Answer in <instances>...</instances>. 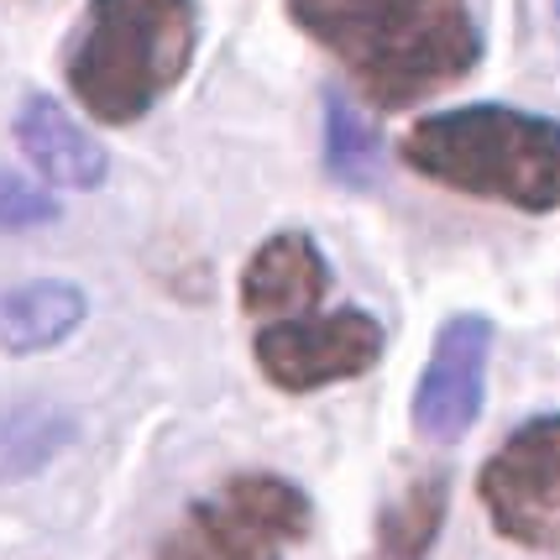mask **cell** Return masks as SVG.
I'll return each instance as SVG.
<instances>
[{
    "mask_svg": "<svg viewBox=\"0 0 560 560\" xmlns=\"http://www.w3.org/2000/svg\"><path fill=\"white\" fill-rule=\"evenodd\" d=\"M48 220H58V199L0 168V231H32V225H48Z\"/></svg>",
    "mask_w": 560,
    "mask_h": 560,
    "instance_id": "cell-14",
    "label": "cell"
},
{
    "mask_svg": "<svg viewBox=\"0 0 560 560\" xmlns=\"http://www.w3.org/2000/svg\"><path fill=\"white\" fill-rule=\"evenodd\" d=\"M388 330L366 310H330V315H299L257 330V366L272 388L315 393L330 383H351L383 362Z\"/></svg>",
    "mask_w": 560,
    "mask_h": 560,
    "instance_id": "cell-6",
    "label": "cell"
},
{
    "mask_svg": "<svg viewBox=\"0 0 560 560\" xmlns=\"http://www.w3.org/2000/svg\"><path fill=\"white\" fill-rule=\"evenodd\" d=\"M492 529L524 550H560V415L518 424L477 471Z\"/></svg>",
    "mask_w": 560,
    "mask_h": 560,
    "instance_id": "cell-5",
    "label": "cell"
},
{
    "mask_svg": "<svg viewBox=\"0 0 560 560\" xmlns=\"http://www.w3.org/2000/svg\"><path fill=\"white\" fill-rule=\"evenodd\" d=\"M11 137H16L26 163L37 168V178L52 184V189L90 195V189L105 184V173H110L105 147L73 121L52 95H26L22 110H16V121H11Z\"/></svg>",
    "mask_w": 560,
    "mask_h": 560,
    "instance_id": "cell-9",
    "label": "cell"
},
{
    "mask_svg": "<svg viewBox=\"0 0 560 560\" xmlns=\"http://www.w3.org/2000/svg\"><path fill=\"white\" fill-rule=\"evenodd\" d=\"M195 43V0H90L63 52L69 95L100 126L142 121L189 73Z\"/></svg>",
    "mask_w": 560,
    "mask_h": 560,
    "instance_id": "cell-3",
    "label": "cell"
},
{
    "mask_svg": "<svg viewBox=\"0 0 560 560\" xmlns=\"http://www.w3.org/2000/svg\"><path fill=\"white\" fill-rule=\"evenodd\" d=\"M325 173L341 189H366L377 173V137L341 95H325Z\"/></svg>",
    "mask_w": 560,
    "mask_h": 560,
    "instance_id": "cell-13",
    "label": "cell"
},
{
    "mask_svg": "<svg viewBox=\"0 0 560 560\" xmlns=\"http://www.w3.org/2000/svg\"><path fill=\"white\" fill-rule=\"evenodd\" d=\"M73 435V419L52 404H11L0 409V482L32 477L48 466Z\"/></svg>",
    "mask_w": 560,
    "mask_h": 560,
    "instance_id": "cell-11",
    "label": "cell"
},
{
    "mask_svg": "<svg viewBox=\"0 0 560 560\" xmlns=\"http://www.w3.org/2000/svg\"><path fill=\"white\" fill-rule=\"evenodd\" d=\"M556 5H560V0H556Z\"/></svg>",
    "mask_w": 560,
    "mask_h": 560,
    "instance_id": "cell-15",
    "label": "cell"
},
{
    "mask_svg": "<svg viewBox=\"0 0 560 560\" xmlns=\"http://www.w3.org/2000/svg\"><path fill=\"white\" fill-rule=\"evenodd\" d=\"M310 524L315 509L299 482L278 471H242L195 498L152 560H283Z\"/></svg>",
    "mask_w": 560,
    "mask_h": 560,
    "instance_id": "cell-4",
    "label": "cell"
},
{
    "mask_svg": "<svg viewBox=\"0 0 560 560\" xmlns=\"http://www.w3.org/2000/svg\"><path fill=\"white\" fill-rule=\"evenodd\" d=\"M488 351H492V319L488 315H451L440 325L430 362L415 383V419L419 440L456 445L482 415L488 393Z\"/></svg>",
    "mask_w": 560,
    "mask_h": 560,
    "instance_id": "cell-7",
    "label": "cell"
},
{
    "mask_svg": "<svg viewBox=\"0 0 560 560\" xmlns=\"http://www.w3.org/2000/svg\"><path fill=\"white\" fill-rule=\"evenodd\" d=\"M330 293V262L310 231H278L242 268V310L257 319H299Z\"/></svg>",
    "mask_w": 560,
    "mask_h": 560,
    "instance_id": "cell-8",
    "label": "cell"
},
{
    "mask_svg": "<svg viewBox=\"0 0 560 560\" xmlns=\"http://www.w3.org/2000/svg\"><path fill=\"white\" fill-rule=\"evenodd\" d=\"M398 158L451 195L492 199L524 215L560 210V121L503 100L419 116Z\"/></svg>",
    "mask_w": 560,
    "mask_h": 560,
    "instance_id": "cell-2",
    "label": "cell"
},
{
    "mask_svg": "<svg viewBox=\"0 0 560 560\" xmlns=\"http://www.w3.org/2000/svg\"><path fill=\"white\" fill-rule=\"evenodd\" d=\"M289 16L377 110L440 95L482 58L471 0H289Z\"/></svg>",
    "mask_w": 560,
    "mask_h": 560,
    "instance_id": "cell-1",
    "label": "cell"
},
{
    "mask_svg": "<svg viewBox=\"0 0 560 560\" xmlns=\"http://www.w3.org/2000/svg\"><path fill=\"white\" fill-rule=\"evenodd\" d=\"M445 518V477H419L388 513H383V556L388 560H419L440 535Z\"/></svg>",
    "mask_w": 560,
    "mask_h": 560,
    "instance_id": "cell-12",
    "label": "cell"
},
{
    "mask_svg": "<svg viewBox=\"0 0 560 560\" xmlns=\"http://www.w3.org/2000/svg\"><path fill=\"white\" fill-rule=\"evenodd\" d=\"M90 299L69 278H32L0 293V351L5 357H37L63 346L84 325Z\"/></svg>",
    "mask_w": 560,
    "mask_h": 560,
    "instance_id": "cell-10",
    "label": "cell"
}]
</instances>
